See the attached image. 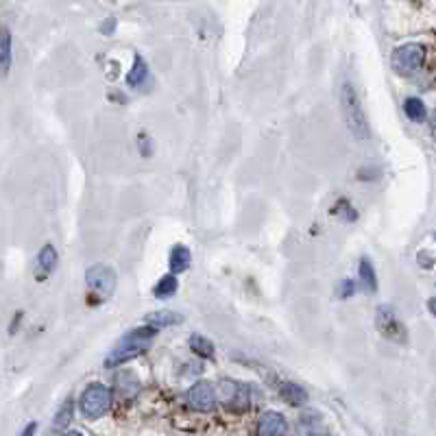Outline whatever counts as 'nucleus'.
I'll use <instances>...</instances> for the list:
<instances>
[{
    "instance_id": "1",
    "label": "nucleus",
    "mask_w": 436,
    "mask_h": 436,
    "mask_svg": "<svg viewBox=\"0 0 436 436\" xmlns=\"http://www.w3.org/2000/svg\"><path fill=\"white\" fill-rule=\"evenodd\" d=\"M340 109H342V118H345L347 129L351 131V135L356 140H369V123H366V116L362 111V103L356 94V89L349 81L342 83L340 87Z\"/></svg>"
},
{
    "instance_id": "2",
    "label": "nucleus",
    "mask_w": 436,
    "mask_h": 436,
    "mask_svg": "<svg viewBox=\"0 0 436 436\" xmlns=\"http://www.w3.org/2000/svg\"><path fill=\"white\" fill-rule=\"evenodd\" d=\"M155 334H157L155 325H147V328L129 332L120 340V345L113 349L111 356L107 358V366H118V364H123V362H127L135 356H140L151 345V340L155 338Z\"/></svg>"
},
{
    "instance_id": "3",
    "label": "nucleus",
    "mask_w": 436,
    "mask_h": 436,
    "mask_svg": "<svg viewBox=\"0 0 436 436\" xmlns=\"http://www.w3.org/2000/svg\"><path fill=\"white\" fill-rule=\"evenodd\" d=\"M111 406V393L103 384H89L81 395V412L85 419H101Z\"/></svg>"
},
{
    "instance_id": "4",
    "label": "nucleus",
    "mask_w": 436,
    "mask_h": 436,
    "mask_svg": "<svg viewBox=\"0 0 436 436\" xmlns=\"http://www.w3.org/2000/svg\"><path fill=\"white\" fill-rule=\"evenodd\" d=\"M425 61V51L421 44H404L393 51L391 63L397 75H412L417 73Z\"/></svg>"
},
{
    "instance_id": "5",
    "label": "nucleus",
    "mask_w": 436,
    "mask_h": 436,
    "mask_svg": "<svg viewBox=\"0 0 436 436\" xmlns=\"http://www.w3.org/2000/svg\"><path fill=\"white\" fill-rule=\"evenodd\" d=\"M85 282H87V288L105 301V299H109V297L113 294V290H116V282L118 280H116V273H113L109 266L94 264L92 268H87Z\"/></svg>"
},
{
    "instance_id": "6",
    "label": "nucleus",
    "mask_w": 436,
    "mask_h": 436,
    "mask_svg": "<svg viewBox=\"0 0 436 436\" xmlns=\"http://www.w3.org/2000/svg\"><path fill=\"white\" fill-rule=\"evenodd\" d=\"M375 325L380 330V334L384 338H391L395 342H404L406 340V328L399 320L397 312L393 306H380L375 310Z\"/></svg>"
},
{
    "instance_id": "7",
    "label": "nucleus",
    "mask_w": 436,
    "mask_h": 436,
    "mask_svg": "<svg viewBox=\"0 0 436 436\" xmlns=\"http://www.w3.org/2000/svg\"><path fill=\"white\" fill-rule=\"evenodd\" d=\"M186 401L192 410L197 412H212L214 406H216V391L210 382H199L194 384L188 395H186Z\"/></svg>"
},
{
    "instance_id": "8",
    "label": "nucleus",
    "mask_w": 436,
    "mask_h": 436,
    "mask_svg": "<svg viewBox=\"0 0 436 436\" xmlns=\"http://www.w3.org/2000/svg\"><path fill=\"white\" fill-rule=\"evenodd\" d=\"M286 432H288V423L280 412H264L258 421V434L262 436H280Z\"/></svg>"
},
{
    "instance_id": "9",
    "label": "nucleus",
    "mask_w": 436,
    "mask_h": 436,
    "mask_svg": "<svg viewBox=\"0 0 436 436\" xmlns=\"http://www.w3.org/2000/svg\"><path fill=\"white\" fill-rule=\"evenodd\" d=\"M280 397L290 404V406H304L308 401V393L306 388L299 386V384H292V382H284L280 386Z\"/></svg>"
},
{
    "instance_id": "10",
    "label": "nucleus",
    "mask_w": 436,
    "mask_h": 436,
    "mask_svg": "<svg viewBox=\"0 0 436 436\" xmlns=\"http://www.w3.org/2000/svg\"><path fill=\"white\" fill-rule=\"evenodd\" d=\"M192 264V256H190V251L183 247V244H175L173 251H170V270L177 275V273H183V270H188Z\"/></svg>"
},
{
    "instance_id": "11",
    "label": "nucleus",
    "mask_w": 436,
    "mask_h": 436,
    "mask_svg": "<svg viewBox=\"0 0 436 436\" xmlns=\"http://www.w3.org/2000/svg\"><path fill=\"white\" fill-rule=\"evenodd\" d=\"M147 323L155 325V328H170V325L183 323V316L177 312H170V310H159V312H153L147 316Z\"/></svg>"
},
{
    "instance_id": "12",
    "label": "nucleus",
    "mask_w": 436,
    "mask_h": 436,
    "mask_svg": "<svg viewBox=\"0 0 436 436\" xmlns=\"http://www.w3.org/2000/svg\"><path fill=\"white\" fill-rule=\"evenodd\" d=\"M404 111H406V116H408L412 123H423V120L428 118V109H425L423 101H421V99H415V96L404 101Z\"/></svg>"
},
{
    "instance_id": "13",
    "label": "nucleus",
    "mask_w": 436,
    "mask_h": 436,
    "mask_svg": "<svg viewBox=\"0 0 436 436\" xmlns=\"http://www.w3.org/2000/svg\"><path fill=\"white\" fill-rule=\"evenodd\" d=\"M137 393H140V382H137L131 373H125L118 378V397L133 399Z\"/></svg>"
},
{
    "instance_id": "14",
    "label": "nucleus",
    "mask_w": 436,
    "mask_h": 436,
    "mask_svg": "<svg viewBox=\"0 0 436 436\" xmlns=\"http://www.w3.org/2000/svg\"><path fill=\"white\" fill-rule=\"evenodd\" d=\"M360 280L364 284V288L369 292H375L378 290V278H375V268L371 264L369 258H362L360 260Z\"/></svg>"
},
{
    "instance_id": "15",
    "label": "nucleus",
    "mask_w": 436,
    "mask_h": 436,
    "mask_svg": "<svg viewBox=\"0 0 436 436\" xmlns=\"http://www.w3.org/2000/svg\"><path fill=\"white\" fill-rule=\"evenodd\" d=\"M177 278H175V273L173 275H164L162 280L157 282V286L153 288V294L157 297V299H168V297H173L177 292Z\"/></svg>"
},
{
    "instance_id": "16",
    "label": "nucleus",
    "mask_w": 436,
    "mask_h": 436,
    "mask_svg": "<svg viewBox=\"0 0 436 436\" xmlns=\"http://www.w3.org/2000/svg\"><path fill=\"white\" fill-rule=\"evenodd\" d=\"M37 262H39V268H42V270H46V273H53V270L57 268V262H59L55 247H53V244H46V247L39 251Z\"/></svg>"
},
{
    "instance_id": "17",
    "label": "nucleus",
    "mask_w": 436,
    "mask_h": 436,
    "mask_svg": "<svg viewBox=\"0 0 436 436\" xmlns=\"http://www.w3.org/2000/svg\"><path fill=\"white\" fill-rule=\"evenodd\" d=\"M190 349L192 351H197L199 356H205V358H214V342L212 340H208L205 336H201V334H192L190 336Z\"/></svg>"
},
{
    "instance_id": "18",
    "label": "nucleus",
    "mask_w": 436,
    "mask_h": 436,
    "mask_svg": "<svg viewBox=\"0 0 436 436\" xmlns=\"http://www.w3.org/2000/svg\"><path fill=\"white\" fill-rule=\"evenodd\" d=\"M0 63H3V75L11 68V33L3 29V39H0Z\"/></svg>"
},
{
    "instance_id": "19",
    "label": "nucleus",
    "mask_w": 436,
    "mask_h": 436,
    "mask_svg": "<svg viewBox=\"0 0 436 436\" xmlns=\"http://www.w3.org/2000/svg\"><path fill=\"white\" fill-rule=\"evenodd\" d=\"M144 79H147V63H144L142 57H135V63H133L131 73H129V77H127V83H129L131 87H135V85H142Z\"/></svg>"
},
{
    "instance_id": "20",
    "label": "nucleus",
    "mask_w": 436,
    "mask_h": 436,
    "mask_svg": "<svg viewBox=\"0 0 436 436\" xmlns=\"http://www.w3.org/2000/svg\"><path fill=\"white\" fill-rule=\"evenodd\" d=\"M73 421V399H66L57 412V417H55V425L57 428H66L68 423Z\"/></svg>"
},
{
    "instance_id": "21",
    "label": "nucleus",
    "mask_w": 436,
    "mask_h": 436,
    "mask_svg": "<svg viewBox=\"0 0 436 436\" xmlns=\"http://www.w3.org/2000/svg\"><path fill=\"white\" fill-rule=\"evenodd\" d=\"M354 292H356V284H354L351 280L340 282V288H338L340 299H349V297H354Z\"/></svg>"
},
{
    "instance_id": "22",
    "label": "nucleus",
    "mask_w": 436,
    "mask_h": 436,
    "mask_svg": "<svg viewBox=\"0 0 436 436\" xmlns=\"http://www.w3.org/2000/svg\"><path fill=\"white\" fill-rule=\"evenodd\" d=\"M428 310L436 316V299H430V301H428Z\"/></svg>"
},
{
    "instance_id": "23",
    "label": "nucleus",
    "mask_w": 436,
    "mask_h": 436,
    "mask_svg": "<svg viewBox=\"0 0 436 436\" xmlns=\"http://www.w3.org/2000/svg\"><path fill=\"white\" fill-rule=\"evenodd\" d=\"M432 133L436 135V113H434V118H432Z\"/></svg>"
},
{
    "instance_id": "24",
    "label": "nucleus",
    "mask_w": 436,
    "mask_h": 436,
    "mask_svg": "<svg viewBox=\"0 0 436 436\" xmlns=\"http://www.w3.org/2000/svg\"><path fill=\"white\" fill-rule=\"evenodd\" d=\"M31 432H35V423H31V425H29V428L25 430V434H31Z\"/></svg>"
}]
</instances>
